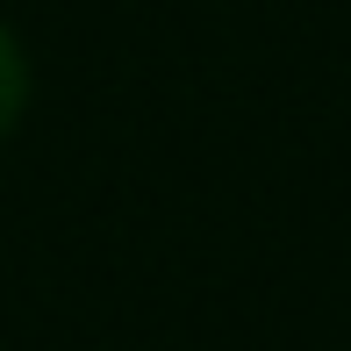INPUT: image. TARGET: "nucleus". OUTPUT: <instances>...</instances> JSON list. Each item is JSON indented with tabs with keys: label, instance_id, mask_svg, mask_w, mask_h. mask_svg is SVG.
<instances>
[{
	"label": "nucleus",
	"instance_id": "1",
	"mask_svg": "<svg viewBox=\"0 0 351 351\" xmlns=\"http://www.w3.org/2000/svg\"><path fill=\"white\" fill-rule=\"evenodd\" d=\"M22 101H29V65H22V43L0 29V136L22 122Z\"/></svg>",
	"mask_w": 351,
	"mask_h": 351
}]
</instances>
